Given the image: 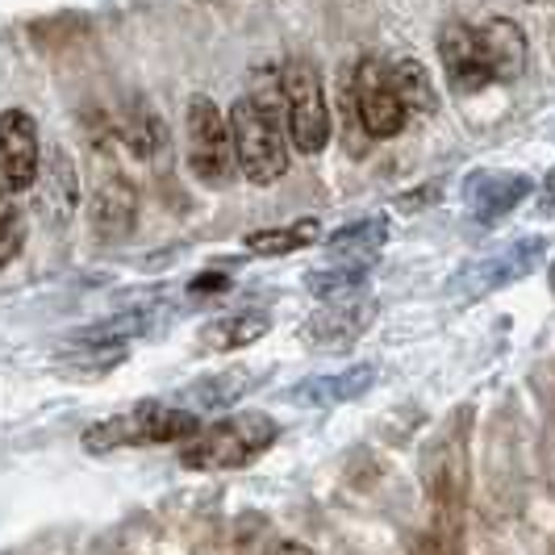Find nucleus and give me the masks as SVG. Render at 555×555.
Masks as SVG:
<instances>
[{
	"label": "nucleus",
	"mask_w": 555,
	"mask_h": 555,
	"mask_svg": "<svg viewBox=\"0 0 555 555\" xmlns=\"http://www.w3.org/2000/svg\"><path fill=\"white\" fill-rule=\"evenodd\" d=\"M543 250H547V243H543L539 234L514 238V243H505V247L493 250V255L468 263L460 276L451 280V288H455L460 297H489V293H501V288L527 280L530 272L543 263Z\"/></svg>",
	"instance_id": "obj_7"
},
{
	"label": "nucleus",
	"mask_w": 555,
	"mask_h": 555,
	"mask_svg": "<svg viewBox=\"0 0 555 555\" xmlns=\"http://www.w3.org/2000/svg\"><path fill=\"white\" fill-rule=\"evenodd\" d=\"M268 555H313V552H309L306 543H276Z\"/></svg>",
	"instance_id": "obj_25"
},
{
	"label": "nucleus",
	"mask_w": 555,
	"mask_h": 555,
	"mask_svg": "<svg viewBox=\"0 0 555 555\" xmlns=\"http://www.w3.org/2000/svg\"><path fill=\"white\" fill-rule=\"evenodd\" d=\"M34 205H38V214L47 218L51 225H67L76 218V209H80V171L72 164V155L55 146L51 155H47V164L38 171V180H34Z\"/></svg>",
	"instance_id": "obj_11"
},
{
	"label": "nucleus",
	"mask_w": 555,
	"mask_h": 555,
	"mask_svg": "<svg viewBox=\"0 0 555 555\" xmlns=\"http://www.w3.org/2000/svg\"><path fill=\"white\" fill-rule=\"evenodd\" d=\"M439 59H443V72L455 92H480L493 83L489 59L480 47V29L468 22H447L439 29Z\"/></svg>",
	"instance_id": "obj_9"
},
{
	"label": "nucleus",
	"mask_w": 555,
	"mask_h": 555,
	"mask_svg": "<svg viewBox=\"0 0 555 555\" xmlns=\"http://www.w3.org/2000/svg\"><path fill=\"white\" fill-rule=\"evenodd\" d=\"M26 247V214L17 205V193L0 184V268L13 263Z\"/></svg>",
	"instance_id": "obj_22"
},
{
	"label": "nucleus",
	"mask_w": 555,
	"mask_h": 555,
	"mask_svg": "<svg viewBox=\"0 0 555 555\" xmlns=\"http://www.w3.org/2000/svg\"><path fill=\"white\" fill-rule=\"evenodd\" d=\"M543 205H547V209H555V167L547 171V180H543Z\"/></svg>",
	"instance_id": "obj_26"
},
{
	"label": "nucleus",
	"mask_w": 555,
	"mask_h": 555,
	"mask_svg": "<svg viewBox=\"0 0 555 555\" xmlns=\"http://www.w3.org/2000/svg\"><path fill=\"white\" fill-rule=\"evenodd\" d=\"M225 284H230L225 276H201L193 280V293H225Z\"/></svg>",
	"instance_id": "obj_24"
},
{
	"label": "nucleus",
	"mask_w": 555,
	"mask_h": 555,
	"mask_svg": "<svg viewBox=\"0 0 555 555\" xmlns=\"http://www.w3.org/2000/svg\"><path fill=\"white\" fill-rule=\"evenodd\" d=\"M230 130H234V155H238V176L250 184H276L288 171V117H284V96L276 83H259L247 96L234 101L230 109Z\"/></svg>",
	"instance_id": "obj_1"
},
{
	"label": "nucleus",
	"mask_w": 555,
	"mask_h": 555,
	"mask_svg": "<svg viewBox=\"0 0 555 555\" xmlns=\"http://www.w3.org/2000/svg\"><path fill=\"white\" fill-rule=\"evenodd\" d=\"M322 238V225L318 218H301V222H288V225H272V230H250L243 238V247L259 259H276V255H293L301 247H313Z\"/></svg>",
	"instance_id": "obj_18"
},
{
	"label": "nucleus",
	"mask_w": 555,
	"mask_h": 555,
	"mask_svg": "<svg viewBox=\"0 0 555 555\" xmlns=\"http://www.w3.org/2000/svg\"><path fill=\"white\" fill-rule=\"evenodd\" d=\"M530 176L522 171H473L464 180V205L476 222L493 225L501 222L505 214H514L522 201L530 196Z\"/></svg>",
	"instance_id": "obj_10"
},
{
	"label": "nucleus",
	"mask_w": 555,
	"mask_h": 555,
	"mask_svg": "<svg viewBox=\"0 0 555 555\" xmlns=\"http://www.w3.org/2000/svg\"><path fill=\"white\" fill-rule=\"evenodd\" d=\"M385 243H389V222L385 218H363V222L343 225L338 234H331L326 250L334 255V263H372Z\"/></svg>",
	"instance_id": "obj_17"
},
{
	"label": "nucleus",
	"mask_w": 555,
	"mask_h": 555,
	"mask_svg": "<svg viewBox=\"0 0 555 555\" xmlns=\"http://www.w3.org/2000/svg\"><path fill=\"white\" fill-rule=\"evenodd\" d=\"M109 126H113V142H121L139 159H155L167 146L164 121H159V113L146 109V105H130L126 113H117Z\"/></svg>",
	"instance_id": "obj_16"
},
{
	"label": "nucleus",
	"mask_w": 555,
	"mask_h": 555,
	"mask_svg": "<svg viewBox=\"0 0 555 555\" xmlns=\"http://www.w3.org/2000/svg\"><path fill=\"white\" fill-rule=\"evenodd\" d=\"M367 268L372 263H331V268H322V272H309L306 284L309 293H318V297H356L363 288V280H367Z\"/></svg>",
	"instance_id": "obj_21"
},
{
	"label": "nucleus",
	"mask_w": 555,
	"mask_h": 555,
	"mask_svg": "<svg viewBox=\"0 0 555 555\" xmlns=\"http://www.w3.org/2000/svg\"><path fill=\"white\" fill-rule=\"evenodd\" d=\"M372 313H376L372 301L338 297V301H331L326 309H318L306 322V343H313V347H347V343H356V338L367 331Z\"/></svg>",
	"instance_id": "obj_14"
},
{
	"label": "nucleus",
	"mask_w": 555,
	"mask_h": 555,
	"mask_svg": "<svg viewBox=\"0 0 555 555\" xmlns=\"http://www.w3.org/2000/svg\"><path fill=\"white\" fill-rule=\"evenodd\" d=\"M184 130H189V167L201 184L222 189L238 176V155H234V130H230V113L218 109L214 96L196 92L184 113Z\"/></svg>",
	"instance_id": "obj_5"
},
{
	"label": "nucleus",
	"mask_w": 555,
	"mask_h": 555,
	"mask_svg": "<svg viewBox=\"0 0 555 555\" xmlns=\"http://www.w3.org/2000/svg\"><path fill=\"white\" fill-rule=\"evenodd\" d=\"M42 171V146H38V126L26 109L0 113V184L13 193L34 189Z\"/></svg>",
	"instance_id": "obj_8"
},
{
	"label": "nucleus",
	"mask_w": 555,
	"mask_h": 555,
	"mask_svg": "<svg viewBox=\"0 0 555 555\" xmlns=\"http://www.w3.org/2000/svg\"><path fill=\"white\" fill-rule=\"evenodd\" d=\"M280 96L288 117V139L301 155H322L331 142V109H326V88L322 72L309 59H288L280 72Z\"/></svg>",
	"instance_id": "obj_4"
},
{
	"label": "nucleus",
	"mask_w": 555,
	"mask_h": 555,
	"mask_svg": "<svg viewBox=\"0 0 555 555\" xmlns=\"http://www.w3.org/2000/svg\"><path fill=\"white\" fill-rule=\"evenodd\" d=\"M476 29H480V47H485V59H489L493 83L518 80L527 72V34L509 17H493V22H485Z\"/></svg>",
	"instance_id": "obj_15"
},
{
	"label": "nucleus",
	"mask_w": 555,
	"mask_h": 555,
	"mask_svg": "<svg viewBox=\"0 0 555 555\" xmlns=\"http://www.w3.org/2000/svg\"><path fill=\"white\" fill-rule=\"evenodd\" d=\"M351 96H356V113H360L363 130L372 139H397L410 121V109L397 92V80H392V63L367 55L360 59L356 76H351Z\"/></svg>",
	"instance_id": "obj_6"
},
{
	"label": "nucleus",
	"mask_w": 555,
	"mask_h": 555,
	"mask_svg": "<svg viewBox=\"0 0 555 555\" xmlns=\"http://www.w3.org/2000/svg\"><path fill=\"white\" fill-rule=\"evenodd\" d=\"M268 313H230V318H214L201 326V347H214V351H238V347H250L268 334Z\"/></svg>",
	"instance_id": "obj_19"
},
{
	"label": "nucleus",
	"mask_w": 555,
	"mask_h": 555,
	"mask_svg": "<svg viewBox=\"0 0 555 555\" xmlns=\"http://www.w3.org/2000/svg\"><path fill=\"white\" fill-rule=\"evenodd\" d=\"M134 214H139V193H134V184L126 180V176H105L96 189H92V209H88V218H92V230H96V238H121V234H130V225H134Z\"/></svg>",
	"instance_id": "obj_13"
},
{
	"label": "nucleus",
	"mask_w": 555,
	"mask_h": 555,
	"mask_svg": "<svg viewBox=\"0 0 555 555\" xmlns=\"http://www.w3.org/2000/svg\"><path fill=\"white\" fill-rule=\"evenodd\" d=\"M280 439V426L268 414H234L214 426H201V435L180 447V464L189 468H247Z\"/></svg>",
	"instance_id": "obj_2"
},
{
	"label": "nucleus",
	"mask_w": 555,
	"mask_h": 555,
	"mask_svg": "<svg viewBox=\"0 0 555 555\" xmlns=\"http://www.w3.org/2000/svg\"><path fill=\"white\" fill-rule=\"evenodd\" d=\"M201 435V422L189 410H171V405H134L130 414H117L109 422H96L83 447L88 451H113V447H155V443H189Z\"/></svg>",
	"instance_id": "obj_3"
},
{
	"label": "nucleus",
	"mask_w": 555,
	"mask_h": 555,
	"mask_svg": "<svg viewBox=\"0 0 555 555\" xmlns=\"http://www.w3.org/2000/svg\"><path fill=\"white\" fill-rule=\"evenodd\" d=\"M392 80H397V92H401V101H405L410 117H414V113L439 109V96H435L430 72H426L417 59H397V63H392Z\"/></svg>",
	"instance_id": "obj_20"
},
{
	"label": "nucleus",
	"mask_w": 555,
	"mask_h": 555,
	"mask_svg": "<svg viewBox=\"0 0 555 555\" xmlns=\"http://www.w3.org/2000/svg\"><path fill=\"white\" fill-rule=\"evenodd\" d=\"M250 385L247 372H225V376H218V380H201V389H196V397L205 401V405H230L234 397H243Z\"/></svg>",
	"instance_id": "obj_23"
},
{
	"label": "nucleus",
	"mask_w": 555,
	"mask_h": 555,
	"mask_svg": "<svg viewBox=\"0 0 555 555\" xmlns=\"http://www.w3.org/2000/svg\"><path fill=\"white\" fill-rule=\"evenodd\" d=\"M376 385V367L372 363H351L343 372H331V376H309L301 385L288 389V401L301 405V410H331V405H343V401H356L363 392Z\"/></svg>",
	"instance_id": "obj_12"
}]
</instances>
